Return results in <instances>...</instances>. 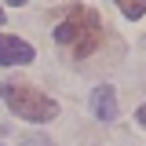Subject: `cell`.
<instances>
[{
	"mask_svg": "<svg viewBox=\"0 0 146 146\" xmlns=\"http://www.w3.org/2000/svg\"><path fill=\"white\" fill-rule=\"evenodd\" d=\"M55 40H58V48L70 51L73 58H88V55L99 48V40H102V18L95 15L91 7H73L70 15L58 22Z\"/></svg>",
	"mask_w": 146,
	"mask_h": 146,
	"instance_id": "6da1fadb",
	"label": "cell"
},
{
	"mask_svg": "<svg viewBox=\"0 0 146 146\" xmlns=\"http://www.w3.org/2000/svg\"><path fill=\"white\" fill-rule=\"evenodd\" d=\"M0 99L15 110V117L33 121V124H48V121L58 117V102L51 95L36 91L33 84H22V80H4L0 84Z\"/></svg>",
	"mask_w": 146,
	"mask_h": 146,
	"instance_id": "7a4b0ae2",
	"label": "cell"
},
{
	"mask_svg": "<svg viewBox=\"0 0 146 146\" xmlns=\"http://www.w3.org/2000/svg\"><path fill=\"white\" fill-rule=\"evenodd\" d=\"M26 62H33V48L18 36L0 33V66H26Z\"/></svg>",
	"mask_w": 146,
	"mask_h": 146,
	"instance_id": "3957f363",
	"label": "cell"
},
{
	"mask_svg": "<svg viewBox=\"0 0 146 146\" xmlns=\"http://www.w3.org/2000/svg\"><path fill=\"white\" fill-rule=\"evenodd\" d=\"M91 113L99 117V121H113L117 117V95H113V88H95L91 91Z\"/></svg>",
	"mask_w": 146,
	"mask_h": 146,
	"instance_id": "277c9868",
	"label": "cell"
},
{
	"mask_svg": "<svg viewBox=\"0 0 146 146\" xmlns=\"http://www.w3.org/2000/svg\"><path fill=\"white\" fill-rule=\"evenodd\" d=\"M117 7H121L128 18H143L146 15V0H117Z\"/></svg>",
	"mask_w": 146,
	"mask_h": 146,
	"instance_id": "5b68a950",
	"label": "cell"
},
{
	"mask_svg": "<svg viewBox=\"0 0 146 146\" xmlns=\"http://www.w3.org/2000/svg\"><path fill=\"white\" fill-rule=\"evenodd\" d=\"M22 146H55V143H51V139H44V135H26Z\"/></svg>",
	"mask_w": 146,
	"mask_h": 146,
	"instance_id": "8992f818",
	"label": "cell"
},
{
	"mask_svg": "<svg viewBox=\"0 0 146 146\" xmlns=\"http://www.w3.org/2000/svg\"><path fill=\"white\" fill-rule=\"evenodd\" d=\"M135 121H139V124L146 128V102H143V106H139V113H135Z\"/></svg>",
	"mask_w": 146,
	"mask_h": 146,
	"instance_id": "52a82bcc",
	"label": "cell"
},
{
	"mask_svg": "<svg viewBox=\"0 0 146 146\" xmlns=\"http://www.w3.org/2000/svg\"><path fill=\"white\" fill-rule=\"evenodd\" d=\"M7 4H15V7H22V4H26V0H7Z\"/></svg>",
	"mask_w": 146,
	"mask_h": 146,
	"instance_id": "ba28073f",
	"label": "cell"
},
{
	"mask_svg": "<svg viewBox=\"0 0 146 146\" xmlns=\"http://www.w3.org/2000/svg\"><path fill=\"white\" fill-rule=\"evenodd\" d=\"M0 26H4V7H0Z\"/></svg>",
	"mask_w": 146,
	"mask_h": 146,
	"instance_id": "9c48e42d",
	"label": "cell"
}]
</instances>
